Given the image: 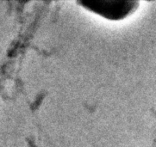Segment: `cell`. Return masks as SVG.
<instances>
[{
	"instance_id": "obj_1",
	"label": "cell",
	"mask_w": 156,
	"mask_h": 147,
	"mask_svg": "<svg viewBox=\"0 0 156 147\" xmlns=\"http://www.w3.org/2000/svg\"><path fill=\"white\" fill-rule=\"evenodd\" d=\"M85 10L110 21H121L133 14L138 7L136 1H81Z\"/></svg>"
}]
</instances>
